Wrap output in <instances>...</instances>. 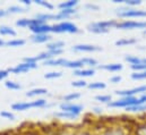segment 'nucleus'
Listing matches in <instances>:
<instances>
[{"instance_id":"obj_31","label":"nucleus","mask_w":146,"mask_h":135,"mask_svg":"<svg viewBox=\"0 0 146 135\" xmlns=\"http://www.w3.org/2000/svg\"><path fill=\"white\" fill-rule=\"evenodd\" d=\"M75 134L76 135H98V133H96L92 127H80V128H75Z\"/></svg>"},{"instance_id":"obj_51","label":"nucleus","mask_w":146,"mask_h":135,"mask_svg":"<svg viewBox=\"0 0 146 135\" xmlns=\"http://www.w3.org/2000/svg\"><path fill=\"white\" fill-rule=\"evenodd\" d=\"M7 15H8L7 9H0V18H1V17H5V16H7Z\"/></svg>"},{"instance_id":"obj_16","label":"nucleus","mask_w":146,"mask_h":135,"mask_svg":"<svg viewBox=\"0 0 146 135\" xmlns=\"http://www.w3.org/2000/svg\"><path fill=\"white\" fill-rule=\"evenodd\" d=\"M30 40L34 43H49L52 41V36L50 34H32Z\"/></svg>"},{"instance_id":"obj_25","label":"nucleus","mask_w":146,"mask_h":135,"mask_svg":"<svg viewBox=\"0 0 146 135\" xmlns=\"http://www.w3.org/2000/svg\"><path fill=\"white\" fill-rule=\"evenodd\" d=\"M78 0H68V1H61L57 7L59 10L62 9H70V8H77L78 6Z\"/></svg>"},{"instance_id":"obj_20","label":"nucleus","mask_w":146,"mask_h":135,"mask_svg":"<svg viewBox=\"0 0 146 135\" xmlns=\"http://www.w3.org/2000/svg\"><path fill=\"white\" fill-rule=\"evenodd\" d=\"M48 94V90L44 89V88H34L32 90H30L29 92H26V97L29 98H37L41 97V96H45Z\"/></svg>"},{"instance_id":"obj_21","label":"nucleus","mask_w":146,"mask_h":135,"mask_svg":"<svg viewBox=\"0 0 146 135\" xmlns=\"http://www.w3.org/2000/svg\"><path fill=\"white\" fill-rule=\"evenodd\" d=\"M137 43V39L136 37H121L119 40H117L114 42V44L117 47H125V45H133Z\"/></svg>"},{"instance_id":"obj_15","label":"nucleus","mask_w":146,"mask_h":135,"mask_svg":"<svg viewBox=\"0 0 146 135\" xmlns=\"http://www.w3.org/2000/svg\"><path fill=\"white\" fill-rule=\"evenodd\" d=\"M99 69L106 70V72H110V73H119L122 70V64L120 63H112V64H104V65H99L98 66Z\"/></svg>"},{"instance_id":"obj_24","label":"nucleus","mask_w":146,"mask_h":135,"mask_svg":"<svg viewBox=\"0 0 146 135\" xmlns=\"http://www.w3.org/2000/svg\"><path fill=\"white\" fill-rule=\"evenodd\" d=\"M26 43L25 39L22 37H14L10 39L9 41H6V47H11V48H17V47H23Z\"/></svg>"},{"instance_id":"obj_10","label":"nucleus","mask_w":146,"mask_h":135,"mask_svg":"<svg viewBox=\"0 0 146 135\" xmlns=\"http://www.w3.org/2000/svg\"><path fill=\"white\" fill-rule=\"evenodd\" d=\"M101 50H102L101 47L94 44H87V43H79L72 47V51L74 52H98Z\"/></svg>"},{"instance_id":"obj_53","label":"nucleus","mask_w":146,"mask_h":135,"mask_svg":"<svg viewBox=\"0 0 146 135\" xmlns=\"http://www.w3.org/2000/svg\"><path fill=\"white\" fill-rule=\"evenodd\" d=\"M93 110H94V112H95V114H102V110H103V109H102V108H100V107H95Z\"/></svg>"},{"instance_id":"obj_39","label":"nucleus","mask_w":146,"mask_h":135,"mask_svg":"<svg viewBox=\"0 0 146 135\" xmlns=\"http://www.w3.org/2000/svg\"><path fill=\"white\" fill-rule=\"evenodd\" d=\"M35 59H36V61H42V63H44L45 60H49V59H52V57H51V55L49 53V51L46 50V51H43V52H41V53H38L35 56Z\"/></svg>"},{"instance_id":"obj_43","label":"nucleus","mask_w":146,"mask_h":135,"mask_svg":"<svg viewBox=\"0 0 146 135\" xmlns=\"http://www.w3.org/2000/svg\"><path fill=\"white\" fill-rule=\"evenodd\" d=\"M0 117L5 118V119H9V120H14L15 119V115L13 111H8V110H1L0 111Z\"/></svg>"},{"instance_id":"obj_18","label":"nucleus","mask_w":146,"mask_h":135,"mask_svg":"<svg viewBox=\"0 0 146 135\" xmlns=\"http://www.w3.org/2000/svg\"><path fill=\"white\" fill-rule=\"evenodd\" d=\"M34 17L33 18H19L16 21V26L17 27H21V29H30L34 25Z\"/></svg>"},{"instance_id":"obj_27","label":"nucleus","mask_w":146,"mask_h":135,"mask_svg":"<svg viewBox=\"0 0 146 135\" xmlns=\"http://www.w3.org/2000/svg\"><path fill=\"white\" fill-rule=\"evenodd\" d=\"M83 64H84V67L86 68H95L99 66V61L93 58V57H83L80 58Z\"/></svg>"},{"instance_id":"obj_48","label":"nucleus","mask_w":146,"mask_h":135,"mask_svg":"<svg viewBox=\"0 0 146 135\" xmlns=\"http://www.w3.org/2000/svg\"><path fill=\"white\" fill-rule=\"evenodd\" d=\"M133 72H145L146 70V64H141V65H133L130 66Z\"/></svg>"},{"instance_id":"obj_17","label":"nucleus","mask_w":146,"mask_h":135,"mask_svg":"<svg viewBox=\"0 0 146 135\" xmlns=\"http://www.w3.org/2000/svg\"><path fill=\"white\" fill-rule=\"evenodd\" d=\"M95 74V68H82V69H77V70H73L74 76L80 77V78H85V77H91Z\"/></svg>"},{"instance_id":"obj_30","label":"nucleus","mask_w":146,"mask_h":135,"mask_svg":"<svg viewBox=\"0 0 146 135\" xmlns=\"http://www.w3.org/2000/svg\"><path fill=\"white\" fill-rule=\"evenodd\" d=\"M66 68L73 69V70H77V69H82L84 68V64L82 61V59H77V60H68Z\"/></svg>"},{"instance_id":"obj_22","label":"nucleus","mask_w":146,"mask_h":135,"mask_svg":"<svg viewBox=\"0 0 146 135\" xmlns=\"http://www.w3.org/2000/svg\"><path fill=\"white\" fill-rule=\"evenodd\" d=\"M0 35L1 36H11L15 37L17 35V32L15 29L8 25H0Z\"/></svg>"},{"instance_id":"obj_13","label":"nucleus","mask_w":146,"mask_h":135,"mask_svg":"<svg viewBox=\"0 0 146 135\" xmlns=\"http://www.w3.org/2000/svg\"><path fill=\"white\" fill-rule=\"evenodd\" d=\"M68 63V59L62 58V57H58V58H52L49 60H45L44 63H42L44 66H52V67H66Z\"/></svg>"},{"instance_id":"obj_50","label":"nucleus","mask_w":146,"mask_h":135,"mask_svg":"<svg viewBox=\"0 0 146 135\" xmlns=\"http://www.w3.org/2000/svg\"><path fill=\"white\" fill-rule=\"evenodd\" d=\"M9 70L8 69H0V82L1 81H3V80H6L8 76H9Z\"/></svg>"},{"instance_id":"obj_38","label":"nucleus","mask_w":146,"mask_h":135,"mask_svg":"<svg viewBox=\"0 0 146 135\" xmlns=\"http://www.w3.org/2000/svg\"><path fill=\"white\" fill-rule=\"evenodd\" d=\"M130 78L134 81H146V70L145 72H133L130 74Z\"/></svg>"},{"instance_id":"obj_36","label":"nucleus","mask_w":146,"mask_h":135,"mask_svg":"<svg viewBox=\"0 0 146 135\" xmlns=\"http://www.w3.org/2000/svg\"><path fill=\"white\" fill-rule=\"evenodd\" d=\"M88 89L91 90H104L107 88V84L104 82H100V81H96V82H92V83H88L87 85Z\"/></svg>"},{"instance_id":"obj_37","label":"nucleus","mask_w":146,"mask_h":135,"mask_svg":"<svg viewBox=\"0 0 146 135\" xmlns=\"http://www.w3.org/2000/svg\"><path fill=\"white\" fill-rule=\"evenodd\" d=\"M33 2L36 3L37 6H41V7L45 8V9H48V10H53V9H54V5H53L52 2H50V1H45V0H34Z\"/></svg>"},{"instance_id":"obj_57","label":"nucleus","mask_w":146,"mask_h":135,"mask_svg":"<svg viewBox=\"0 0 146 135\" xmlns=\"http://www.w3.org/2000/svg\"><path fill=\"white\" fill-rule=\"evenodd\" d=\"M144 34L146 35V30H144Z\"/></svg>"},{"instance_id":"obj_11","label":"nucleus","mask_w":146,"mask_h":135,"mask_svg":"<svg viewBox=\"0 0 146 135\" xmlns=\"http://www.w3.org/2000/svg\"><path fill=\"white\" fill-rule=\"evenodd\" d=\"M130 133L133 135H146V119L136 120L130 128Z\"/></svg>"},{"instance_id":"obj_54","label":"nucleus","mask_w":146,"mask_h":135,"mask_svg":"<svg viewBox=\"0 0 146 135\" xmlns=\"http://www.w3.org/2000/svg\"><path fill=\"white\" fill-rule=\"evenodd\" d=\"M139 100L143 102V103H146V93H144V94H142L141 97H139Z\"/></svg>"},{"instance_id":"obj_55","label":"nucleus","mask_w":146,"mask_h":135,"mask_svg":"<svg viewBox=\"0 0 146 135\" xmlns=\"http://www.w3.org/2000/svg\"><path fill=\"white\" fill-rule=\"evenodd\" d=\"M0 47H6V41H3L1 37H0Z\"/></svg>"},{"instance_id":"obj_41","label":"nucleus","mask_w":146,"mask_h":135,"mask_svg":"<svg viewBox=\"0 0 146 135\" xmlns=\"http://www.w3.org/2000/svg\"><path fill=\"white\" fill-rule=\"evenodd\" d=\"M62 76L61 72H49L46 74H44V78L46 80H54V78H59Z\"/></svg>"},{"instance_id":"obj_45","label":"nucleus","mask_w":146,"mask_h":135,"mask_svg":"<svg viewBox=\"0 0 146 135\" xmlns=\"http://www.w3.org/2000/svg\"><path fill=\"white\" fill-rule=\"evenodd\" d=\"M84 7L86 10H90V11H99L100 10V6L94 2H87V3H85Z\"/></svg>"},{"instance_id":"obj_40","label":"nucleus","mask_w":146,"mask_h":135,"mask_svg":"<svg viewBox=\"0 0 146 135\" xmlns=\"http://www.w3.org/2000/svg\"><path fill=\"white\" fill-rule=\"evenodd\" d=\"M87 85H88V83L83 78H79V80H76V81L72 82V86L77 88V89H83V88H86Z\"/></svg>"},{"instance_id":"obj_14","label":"nucleus","mask_w":146,"mask_h":135,"mask_svg":"<svg viewBox=\"0 0 146 135\" xmlns=\"http://www.w3.org/2000/svg\"><path fill=\"white\" fill-rule=\"evenodd\" d=\"M32 108H33L32 101H17L11 104L13 111H25V110H29Z\"/></svg>"},{"instance_id":"obj_3","label":"nucleus","mask_w":146,"mask_h":135,"mask_svg":"<svg viewBox=\"0 0 146 135\" xmlns=\"http://www.w3.org/2000/svg\"><path fill=\"white\" fill-rule=\"evenodd\" d=\"M128 132H130V128L122 125L118 120V122H114L111 124L108 122V124L96 133L98 135H126Z\"/></svg>"},{"instance_id":"obj_33","label":"nucleus","mask_w":146,"mask_h":135,"mask_svg":"<svg viewBox=\"0 0 146 135\" xmlns=\"http://www.w3.org/2000/svg\"><path fill=\"white\" fill-rule=\"evenodd\" d=\"M82 97V94L79 92H72V93H68L66 96L62 97V101L64 102H73L78 100L79 98Z\"/></svg>"},{"instance_id":"obj_52","label":"nucleus","mask_w":146,"mask_h":135,"mask_svg":"<svg viewBox=\"0 0 146 135\" xmlns=\"http://www.w3.org/2000/svg\"><path fill=\"white\" fill-rule=\"evenodd\" d=\"M22 3L23 5H25V6H31L32 3H33V1H31V0H22Z\"/></svg>"},{"instance_id":"obj_9","label":"nucleus","mask_w":146,"mask_h":135,"mask_svg":"<svg viewBox=\"0 0 146 135\" xmlns=\"http://www.w3.org/2000/svg\"><path fill=\"white\" fill-rule=\"evenodd\" d=\"M36 63H26V61H22L21 64L16 65L15 67L8 68L9 73H13V74H24V73H27L32 69H35L37 68Z\"/></svg>"},{"instance_id":"obj_26","label":"nucleus","mask_w":146,"mask_h":135,"mask_svg":"<svg viewBox=\"0 0 146 135\" xmlns=\"http://www.w3.org/2000/svg\"><path fill=\"white\" fill-rule=\"evenodd\" d=\"M35 18L44 22V23H48L49 21H56V14H52V13H38L35 15Z\"/></svg>"},{"instance_id":"obj_32","label":"nucleus","mask_w":146,"mask_h":135,"mask_svg":"<svg viewBox=\"0 0 146 135\" xmlns=\"http://www.w3.org/2000/svg\"><path fill=\"white\" fill-rule=\"evenodd\" d=\"M5 86L8 89V90H11V91H18L22 89V85L18 83V82H15V81H10V80H7L5 82Z\"/></svg>"},{"instance_id":"obj_6","label":"nucleus","mask_w":146,"mask_h":135,"mask_svg":"<svg viewBox=\"0 0 146 135\" xmlns=\"http://www.w3.org/2000/svg\"><path fill=\"white\" fill-rule=\"evenodd\" d=\"M118 30H135L143 29L146 30V21H134V19H121L118 22Z\"/></svg>"},{"instance_id":"obj_5","label":"nucleus","mask_w":146,"mask_h":135,"mask_svg":"<svg viewBox=\"0 0 146 135\" xmlns=\"http://www.w3.org/2000/svg\"><path fill=\"white\" fill-rule=\"evenodd\" d=\"M141 103H143V102L137 97H122V98H119L117 100H112L108 104V107L109 108H125V109H127L129 107L141 104Z\"/></svg>"},{"instance_id":"obj_19","label":"nucleus","mask_w":146,"mask_h":135,"mask_svg":"<svg viewBox=\"0 0 146 135\" xmlns=\"http://www.w3.org/2000/svg\"><path fill=\"white\" fill-rule=\"evenodd\" d=\"M125 60L130 65H141V64H146V58H142L138 56H133V55H127L125 56Z\"/></svg>"},{"instance_id":"obj_47","label":"nucleus","mask_w":146,"mask_h":135,"mask_svg":"<svg viewBox=\"0 0 146 135\" xmlns=\"http://www.w3.org/2000/svg\"><path fill=\"white\" fill-rule=\"evenodd\" d=\"M19 135H43V134L37 128V130H26V131H23V132L19 133Z\"/></svg>"},{"instance_id":"obj_42","label":"nucleus","mask_w":146,"mask_h":135,"mask_svg":"<svg viewBox=\"0 0 146 135\" xmlns=\"http://www.w3.org/2000/svg\"><path fill=\"white\" fill-rule=\"evenodd\" d=\"M33 103V108H43L48 104V101L45 99H42V98H38V99H35L32 101Z\"/></svg>"},{"instance_id":"obj_28","label":"nucleus","mask_w":146,"mask_h":135,"mask_svg":"<svg viewBox=\"0 0 146 135\" xmlns=\"http://www.w3.org/2000/svg\"><path fill=\"white\" fill-rule=\"evenodd\" d=\"M65 47V42L61 40H56V41H51L49 43H46V49L48 50H59V49H64Z\"/></svg>"},{"instance_id":"obj_8","label":"nucleus","mask_w":146,"mask_h":135,"mask_svg":"<svg viewBox=\"0 0 146 135\" xmlns=\"http://www.w3.org/2000/svg\"><path fill=\"white\" fill-rule=\"evenodd\" d=\"M59 109L62 110V111H67V112H70L73 115H76L79 117V115L82 114L84 107L82 104H78V103H75V102H61L60 106H59Z\"/></svg>"},{"instance_id":"obj_56","label":"nucleus","mask_w":146,"mask_h":135,"mask_svg":"<svg viewBox=\"0 0 146 135\" xmlns=\"http://www.w3.org/2000/svg\"><path fill=\"white\" fill-rule=\"evenodd\" d=\"M126 135H133V134H131L130 132H128V133H127V134H126Z\"/></svg>"},{"instance_id":"obj_7","label":"nucleus","mask_w":146,"mask_h":135,"mask_svg":"<svg viewBox=\"0 0 146 135\" xmlns=\"http://www.w3.org/2000/svg\"><path fill=\"white\" fill-rule=\"evenodd\" d=\"M146 93V84L145 85H139L133 89H127V90H118L114 92L115 96H119L120 98L122 97H136L137 94H144Z\"/></svg>"},{"instance_id":"obj_29","label":"nucleus","mask_w":146,"mask_h":135,"mask_svg":"<svg viewBox=\"0 0 146 135\" xmlns=\"http://www.w3.org/2000/svg\"><path fill=\"white\" fill-rule=\"evenodd\" d=\"M27 11V8L23 7V6H19V5H11L7 8V13L8 15L10 14H22V13H25Z\"/></svg>"},{"instance_id":"obj_46","label":"nucleus","mask_w":146,"mask_h":135,"mask_svg":"<svg viewBox=\"0 0 146 135\" xmlns=\"http://www.w3.org/2000/svg\"><path fill=\"white\" fill-rule=\"evenodd\" d=\"M125 6L127 7H131V8H135L139 5H142V0H125Z\"/></svg>"},{"instance_id":"obj_12","label":"nucleus","mask_w":146,"mask_h":135,"mask_svg":"<svg viewBox=\"0 0 146 135\" xmlns=\"http://www.w3.org/2000/svg\"><path fill=\"white\" fill-rule=\"evenodd\" d=\"M33 34H50L52 33V25L44 23V24H40V25H35L29 29Z\"/></svg>"},{"instance_id":"obj_4","label":"nucleus","mask_w":146,"mask_h":135,"mask_svg":"<svg viewBox=\"0 0 146 135\" xmlns=\"http://www.w3.org/2000/svg\"><path fill=\"white\" fill-rule=\"evenodd\" d=\"M78 32H79V27L70 21H64V22H58L56 24H52V33L76 34Z\"/></svg>"},{"instance_id":"obj_58","label":"nucleus","mask_w":146,"mask_h":135,"mask_svg":"<svg viewBox=\"0 0 146 135\" xmlns=\"http://www.w3.org/2000/svg\"><path fill=\"white\" fill-rule=\"evenodd\" d=\"M51 135H56V132H54V133H53V134H51Z\"/></svg>"},{"instance_id":"obj_49","label":"nucleus","mask_w":146,"mask_h":135,"mask_svg":"<svg viewBox=\"0 0 146 135\" xmlns=\"http://www.w3.org/2000/svg\"><path fill=\"white\" fill-rule=\"evenodd\" d=\"M121 80H122V77L120 75H113V76H111L109 78V82L112 83V84H117V83L121 82Z\"/></svg>"},{"instance_id":"obj_34","label":"nucleus","mask_w":146,"mask_h":135,"mask_svg":"<svg viewBox=\"0 0 146 135\" xmlns=\"http://www.w3.org/2000/svg\"><path fill=\"white\" fill-rule=\"evenodd\" d=\"M126 111L127 112H144L146 111V103H141V104L129 107L126 109Z\"/></svg>"},{"instance_id":"obj_44","label":"nucleus","mask_w":146,"mask_h":135,"mask_svg":"<svg viewBox=\"0 0 146 135\" xmlns=\"http://www.w3.org/2000/svg\"><path fill=\"white\" fill-rule=\"evenodd\" d=\"M56 135H76L75 134V130L74 128H61V130H57Z\"/></svg>"},{"instance_id":"obj_2","label":"nucleus","mask_w":146,"mask_h":135,"mask_svg":"<svg viewBox=\"0 0 146 135\" xmlns=\"http://www.w3.org/2000/svg\"><path fill=\"white\" fill-rule=\"evenodd\" d=\"M115 14L119 18L122 19H129V18H146V10L131 8L127 6H121L118 9H115Z\"/></svg>"},{"instance_id":"obj_23","label":"nucleus","mask_w":146,"mask_h":135,"mask_svg":"<svg viewBox=\"0 0 146 135\" xmlns=\"http://www.w3.org/2000/svg\"><path fill=\"white\" fill-rule=\"evenodd\" d=\"M53 117L54 118H58V119H76L78 118V116L73 115L70 112H67V111H62V110H59V111H54L53 112Z\"/></svg>"},{"instance_id":"obj_35","label":"nucleus","mask_w":146,"mask_h":135,"mask_svg":"<svg viewBox=\"0 0 146 135\" xmlns=\"http://www.w3.org/2000/svg\"><path fill=\"white\" fill-rule=\"evenodd\" d=\"M94 99H95V101L100 102V103H106L108 106L110 102L112 101V96H110V94H98V96H95Z\"/></svg>"},{"instance_id":"obj_1","label":"nucleus","mask_w":146,"mask_h":135,"mask_svg":"<svg viewBox=\"0 0 146 135\" xmlns=\"http://www.w3.org/2000/svg\"><path fill=\"white\" fill-rule=\"evenodd\" d=\"M117 19H107V21H99L93 22L87 25V31L95 34H104L108 33L111 29H115L118 25Z\"/></svg>"}]
</instances>
